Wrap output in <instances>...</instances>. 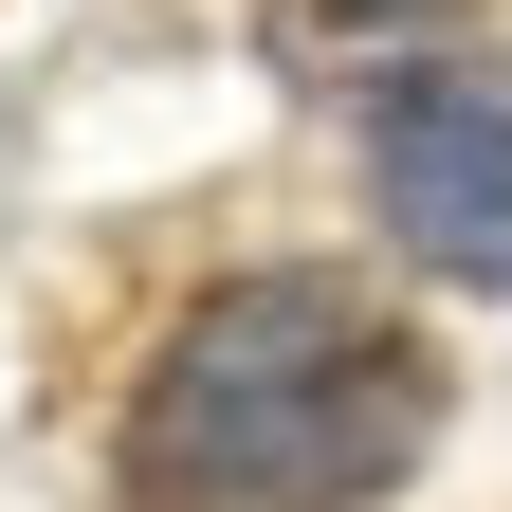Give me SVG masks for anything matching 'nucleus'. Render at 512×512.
Instances as JSON below:
<instances>
[{
    "mask_svg": "<svg viewBox=\"0 0 512 512\" xmlns=\"http://www.w3.org/2000/svg\"><path fill=\"white\" fill-rule=\"evenodd\" d=\"M439 19H476V0H275V37L330 74V55H403V37H439Z\"/></svg>",
    "mask_w": 512,
    "mask_h": 512,
    "instance_id": "nucleus-3",
    "label": "nucleus"
},
{
    "mask_svg": "<svg viewBox=\"0 0 512 512\" xmlns=\"http://www.w3.org/2000/svg\"><path fill=\"white\" fill-rule=\"evenodd\" d=\"M439 366L330 275H256L183 311L147 403H128V494L147 512H348L421 458Z\"/></svg>",
    "mask_w": 512,
    "mask_h": 512,
    "instance_id": "nucleus-1",
    "label": "nucleus"
},
{
    "mask_svg": "<svg viewBox=\"0 0 512 512\" xmlns=\"http://www.w3.org/2000/svg\"><path fill=\"white\" fill-rule=\"evenodd\" d=\"M384 220L421 275L512 293V92H403L384 110Z\"/></svg>",
    "mask_w": 512,
    "mask_h": 512,
    "instance_id": "nucleus-2",
    "label": "nucleus"
}]
</instances>
